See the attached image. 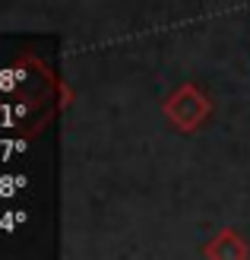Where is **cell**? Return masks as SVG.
Instances as JSON below:
<instances>
[{"instance_id":"cell-1","label":"cell","mask_w":250,"mask_h":260,"mask_svg":"<svg viewBox=\"0 0 250 260\" xmlns=\"http://www.w3.org/2000/svg\"><path fill=\"white\" fill-rule=\"evenodd\" d=\"M162 114L168 118V124L181 130V134H196L212 114V102L196 83H184L177 89H171L162 102Z\"/></svg>"},{"instance_id":"cell-2","label":"cell","mask_w":250,"mask_h":260,"mask_svg":"<svg viewBox=\"0 0 250 260\" xmlns=\"http://www.w3.org/2000/svg\"><path fill=\"white\" fill-rule=\"evenodd\" d=\"M200 254L203 257H212V260H244L250 254V248H247V241L241 238V232L222 229V232H216V235L203 244Z\"/></svg>"}]
</instances>
